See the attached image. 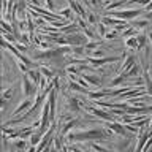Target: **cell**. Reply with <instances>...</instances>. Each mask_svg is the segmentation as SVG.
Listing matches in <instances>:
<instances>
[{"label": "cell", "mask_w": 152, "mask_h": 152, "mask_svg": "<svg viewBox=\"0 0 152 152\" xmlns=\"http://www.w3.org/2000/svg\"><path fill=\"white\" fill-rule=\"evenodd\" d=\"M66 73H68V75H78L79 73L78 65H68V66H66Z\"/></svg>", "instance_id": "cell-36"}, {"label": "cell", "mask_w": 152, "mask_h": 152, "mask_svg": "<svg viewBox=\"0 0 152 152\" xmlns=\"http://www.w3.org/2000/svg\"><path fill=\"white\" fill-rule=\"evenodd\" d=\"M149 3H151V0H128V2H127V8H132V7H135V5L138 8H140V7L146 8Z\"/></svg>", "instance_id": "cell-19"}, {"label": "cell", "mask_w": 152, "mask_h": 152, "mask_svg": "<svg viewBox=\"0 0 152 152\" xmlns=\"http://www.w3.org/2000/svg\"><path fill=\"white\" fill-rule=\"evenodd\" d=\"M43 135H45V133H43L41 130H38V132H33L32 133V136L28 138V142H30V146H38V142L41 141V138H43Z\"/></svg>", "instance_id": "cell-15"}, {"label": "cell", "mask_w": 152, "mask_h": 152, "mask_svg": "<svg viewBox=\"0 0 152 152\" xmlns=\"http://www.w3.org/2000/svg\"><path fill=\"white\" fill-rule=\"evenodd\" d=\"M68 109L71 113H79L81 111V104L78 98H68Z\"/></svg>", "instance_id": "cell-16"}, {"label": "cell", "mask_w": 152, "mask_h": 152, "mask_svg": "<svg viewBox=\"0 0 152 152\" xmlns=\"http://www.w3.org/2000/svg\"><path fill=\"white\" fill-rule=\"evenodd\" d=\"M135 64H136L135 57H133V56H125V60H124V65H122V68H121V73L125 75L127 71L130 70V68H132V66L135 65ZM121 73H119V75H121Z\"/></svg>", "instance_id": "cell-12"}, {"label": "cell", "mask_w": 152, "mask_h": 152, "mask_svg": "<svg viewBox=\"0 0 152 152\" xmlns=\"http://www.w3.org/2000/svg\"><path fill=\"white\" fill-rule=\"evenodd\" d=\"M97 30H98V33H100V35H102V37H104V35H106V26H104V24L103 22H100L98 24V26H97Z\"/></svg>", "instance_id": "cell-38"}, {"label": "cell", "mask_w": 152, "mask_h": 152, "mask_svg": "<svg viewBox=\"0 0 152 152\" xmlns=\"http://www.w3.org/2000/svg\"><path fill=\"white\" fill-rule=\"evenodd\" d=\"M142 79H144V89H146L147 95L152 97V78H151L149 71H144V73H142Z\"/></svg>", "instance_id": "cell-14"}, {"label": "cell", "mask_w": 152, "mask_h": 152, "mask_svg": "<svg viewBox=\"0 0 152 152\" xmlns=\"http://www.w3.org/2000/svg\"><path fill=\"white\" fill-rule=\"evenodd\" d=\"M32 104H33V102L32 100H28V98H26V100H22L21 103L16 106V109L13 111V117H19L21 114H24V113H27L28 109L32 108Z\"/></svg>", "instance_id": "cell-5"}, {"label": "cell", "mask_w": 152, "mask_h": 152, "mask_svg": "<svg viewBox=\"0 0 152 152\" xmlns=\"http://www.w3.org/2000/svg\"><path fill=\"white\" fill-rule=\"evenodd\" d=\"M89 111L92 113V114H95L97 117L103 119L104 122H109V121H113V116H111V113L104 111V109H102L100 106H90V108H89Z\"/></svg>", "instance_id": "cell-9"}, {"label": "cell", "mask_w": 152, "mask_h": 152, "mask_svg": "<svg viewBox=\"0 0 152 152\" xmlns=\"http://www.w3.org/2000/svg\"><path fill=\"white\" fill-rule=\"evenodd\" d=\"M117 35H119V30H109V32H106V35H104V38L106 40H114V38H117Z\"/></svg>", "instance_id": "cell-33"}, {"label": "cell", "mask_w": 152, "mask_h": 152, "mask_svg": "<svg viewBox=\"0 0 152 152\" xmlns=\"http://www.w3.org/2000/svg\"><path fill=\"white\" fill-rule=\"evenodd\" d=\"M37 87H38V84H35L33 81L28 78L27 75H24L22 76V81H21V89H22V95L26 98L28 97H33V95H37Z\"/></svg>", "instance_id": "cell-3"}, {"label": "cell", "mask_w": 152, "mask_h": 152, "mask_svg": "<svg viewBox=\"0 0 152 152\" xmlns=\"http://www.w3.org/2000/svg\"><path fill=\"white\" fill-rule=\"evenodd\" d=\"M125 79H127V76L124 75V73H121V75L117 76V78H114V79L111 81V84H109V86H111V87H114V86H121Z\"/></svg>", "instance_id": "cell-27"}, {"label": "cell", "mask_w": 152, "mask_h": 152, "mask_svg": "<svg viewBox=\"0 0 152 152\" xmlns=\"http://www.w3.org/2000/svg\"><path fill=\"white\" fill-rule=\"evenodd\" d=\"M13 146L16 147V149H19V151H26V147H27V142H26V140H14L13 141Z\"/></svg>", "instance_id": "cell-26"}, {"label": "cell", "mask_w": 152, "mask_h": 152, "mask_svg": "<svg viewBox=\"0 0 152 152\" xmlns=\"http://www.w3.org/2000/svg\"><path fill=\"white\" fill-rule=\"evenodd\" d=\"M146 10H147V11H152V0H151V3L146 7Z\"/></svg>", "instance_id": "cell-42"}, {"label": "cell", "mask_w": 152, "mask_h": 152, "mask_svg": "<svg viewBox=\"0 0 152 152\" xmlns=\"http://www.w3.org/2000/svg\"><path fill=\"white\" fill-rule=\"evenodd\" d=\"M140 73H141V66H140V64H135V65H133L132 68L125 73V76H127V79H128V78H136V76H140Z\"/></svg>", "instance_id": "cell-18"}, {"label": "cell", "mask_w": 152, "mask_h": 152, "mask_svg": "<svg viewBox=\"0 0 152 152\" xmlns=\"http://www.w3.org/2000/svg\"><path fill=\"white\" fill-rule=\"evenodd\" d=\"M121 60V57L117 56H111V57H102V59H95V57H87V62L94 66H102V65H106L109 62H117Z\"/></svg>", "instance_id": "cell-4"}, {"label": "cell", "mask_w": 152, "mask_h": 152, "mask_svg": "<svg viewBox=\"0 0 152 152\" xmlns=\"http://www.w3.org/2000/svg\"><path fill=\"white\" fill-rule=\"evenodd\" d=\"M68 37V45L71 46H86V35L84 33H71V35H66Z\"/></svg>", "instance_id": "cell-6"}, {"label": "cell", "mask_w": 152, "mask_h": 152, "mask_svg": "<svg viewBox=\"0 0 152 152\" xmlns=\"http://www.w3.org/2000/svg\"><path fill=\"white\" fill-rule=\"evenodd\" d=\"M84 79L90 84V87H100V79L95 75H84Z\"/></svg>", "instance_id": "cell-20"}, {"label": "cell", "mask_w": 152, "mask_h": 152, "mask_svg": "<svg viewBox=\"0 0 152 152\" xmlns=\"http://www.w3.org/2000/svg\"><path fill=\"white\" fill-rule=\"evenodd\" d=\"M136 35H138V28H135L133 26L125 28V32H124V38H132V37H136Z\"/></svg>", "instance_id": "cell-25"}, {"label": "cell", "mask_w": 152, "mask_h": 152, "mask_svg": "<svg viewBox=\"0 0 152 152\" xmlns=\"http://www.w3.org/2000/svg\"><path fill=\"white\" fill-rule=\"evenodd\" d=\"M138 37V35H136ZM136 37H132V38H125V46L128 49H138V40Z\"/></svg>", "instance_id": "cell-23"}, {"label": "cell", "mask_w": 152, "mask_h": 152, "mask_svg": "<svg viewBox=\"0 0 152 152\" xmlns=\"http://www.w3.org/2000/svg\"><path fill=\"white\" fill-rule=\"evenodd\" d=\"M14 94V89L13 87H10V89H7V90H3V94H2V100H5V102H7V100L11 97V95Z\"/></svg>", "instance_id": "cell-34"}, {"label": "cell", "mask_w": 152, "mask_h": 152, "mask_svg": "<svg viewBox=\"0 0 152 152\" xmlns=\"http://www.w3.org/2000/svg\"><path fill=\"white\" fill-rule=\"evenodd\" d=\"M27 76H28V78H30V79H32V81H33V83H35V84H38V83H40V79L43 78V75L40 73V70H35V68L28 70Z\"/></svg>", "instance_id": "cell-17"}, {"label": "cell", "mask_w": 152, "mask_h": 152, "mask_svg": "<svg viewBox=\"0 0 152 152\" xmlns=\"http://www.w3.org/2000/svg\"><path fill=\"white\" fill-rule=\"evenodd\" d=\"M136 40H138V49H142V48L146 46V43H147V38L144 35H138Z\"/></svg>", "instance_id": "cell-32"}, {"label": "cell", "mask_w": 152, "mask_h": 152, "mask_svg": "<svg viewBox=\"0 0 152 152\" xmlns=\"http://www.w3.org/2000/svg\"><path fill=\"white\" fill-rule=\"evenodd\" d=\"M104 127H106V128H109V130H111V132H114V133H116V135H121V136L127 135L125 125H122V124H119V122H116V121H109V122H104Z\"/></svg>", "instance_id": "cell-7"}, {"label": "cell", "mask_w": 152, "mask_h": 152, "mask_svg": "<svg viewBox=\"0 0 152 152\" xmlns=\"http://www.w3.org/2000/svg\"><path fill=\"white\" fill-rule=\"evenodd\" d=\"M149 41L152 43V33H151V35H149Z\"/></svg>", "instance_id": "cell-43"}, {"label": "cell", "mask_w": 152, "mask_h": 152, "mask_svg": "<svg viewBox=\"0 0 152 152\" xmlns=\"http://www.w3.org/2000/svg\"><path fill=\"white\" fill-rule=\"evenodd\" d=\"M104 56H106V52H104L103 49H100V48L95 49L94 52H90V57H95V59H102V57H104Z\"/></svg>", "instance_id": "cell-31"}, {"label": "cell", "mask_w": 152, "mask_h": 152, "mask_svg": "<svg viewBox=\"0 0 152 152\" xmlns=\"http://www.w3.org/2000/svg\"><path fill=\"white\" fill-rule=\"evenodd\" d=\"M149 75H152V66H151V68H149Z\"/></svg>", "instance_id": "cell-44"}, {"label": "cell", "mask_w": 152, "mask_h": 152, "mask_svg": "<svg viewBox=\"0 0 152 152\" xmlns=\"http://www.w3.org/2000/svg\"><path fill=\"white\" fill-rule=\"evenodd\" d=\"M147 24H149V21H147V19H138V21L133 22V27L140 30V28H144V27L147 26Z\"/></svg>", "instance_id": "cell-29"}, {"label": "cell", "mask_w": 152, "mask_h": 152, "mask_svg": "<svg viewBox=\"0 0 152 152\" xmlns=\"http://www.w3.org/2000/svg\"><path fill=\"white\" fill-rule=\"evenodd\" d=\"M109 94H111V90H109V89L95 90V92H92V90H90V92H89V98H90V100H102V97H108Z\"/></svg>", "instance_id": "cell-11"}, {"label": "cell", "mask_w": 152, "mask_h": 152, "mask_svg": "<svg viewBox=\"0 0 152 152\" xmlns=\"http://www.w3.org/2000/svg\"><path fill=\"white\" fill-rule=\"evenodd\" d=\"M122 5H127V0H117V2H113L111 5H108L106 7V10H116V8H119V7H122Z\"/></svg>", "instance_id": "cell-30"}, {"label": "cell", "mask_w": 152, "mask_h": 152, "mask_svg": "<svg viewBox=\"0 0 152 152\" xmlns=\"http://www.w3.org/2000/svg\"><path fill=\"white\" fill-rule=\"evenodd\" d=\"M92 149H94L95 152H109V151L106 149V147H102V146L95 144V142H94V144H92Z\"/></svg>", "instance_id": "cell-39"}, {"label": "cell", "mask_w": 152, "mask_h": 152, "mask_svg": "<svg viewBox=\"0 0 152 152\" xmlns=\"http://www.w3.org/2000/svg\"><path fill=\"white\" fill-rule=\"evenodd\" d=\"M141 13H142L141 8H125V10H113V11L106 13V16L124 19V21H132V19H136Z\"/></svg>", "instance_id": "cell-2"}, {"label": "cell", "mask_w": 152, "mask_h": 152, "mask_svg": "<svg viewBox=\"0 0 152 152\" xmlns=\"http://www.w3.org/2000/svg\"><path fill=\"white\" fill-rule=\"evenodd\" d=\"M127 152H135V151H127Z\"/></svg>", "instance_id": "cell-45"}, {"label": "cell", "mask_w": 152, "mask_h": 152, "mask_svg": "<svg viewBox=\"0 0 152 152\" xmlns=\"http://www.w3.org/2000/svg\"><path fill=\"white\" fill-rule=\"evenodd\" d=\"M60 32L64 33V35H71V33H76V32H78V26H76V24H68V26H64V27H62Z\"/></svg>", "instance_id": "cell-21"}, {"label": "cell", "mask_w": 152, "mask_h": 152, "mask_svg": "<svg viewBox=\"0 0 152 152\" xmlns=\"http://www.w3.org/2000/svg\"><path fill=\"white\" fill-rule=\"evenodd\" d=\"M84 51H86V48L84 46H73V54L75 56H78V57H81L84 54Z\"/></svg>", "instance_id": "cell-35"}, {"label": "cell", "mask_w": 152, "mask_h": 152, "mask_svg": "<svg viewBox=\"0 0 152 152\" xmlns=\"http://www.w3.org/2000/svg\"><path fill=\"white\" fill-rule=\"evenodd\" d=\"M113 133L106 127H95L90 130H81V132H73L68 133L66 138L70 141H106L111 140Z\"/></svg>", "instance_id": "cell-1"}, {"label": "cell", "mask_w": 152, "mask_h": 152, "mask_svg": "<svg viewBox=\"0 0 152 152\" xmlns=\"http://www.w3.org/2000/svg\"><path fill=\"white\" fill-rule=\"evenodd\" d=\"M83 32H84V35H86V37H89V40H92V38H95V33H94L92 30H90L89 27H86Z\"/></svg>", "instance_id": "cell-40"}, {"label": "cell", "mask_w": 152, "mask_h": 152, "mask_svg": "<svg viewBox=\"0 0 152 152\" xmlns=\"http://www.w3.org/2000/svg\"><path fill=\"white\" fill-rule=\"evenodd\" d=\"M79 125V121H76V119H71V121H68L64 125V128H62V132H60V135L62 136H66L70 133V130H73L75 127H78Z\"/></svg>", "instance_id": "cell-13"}, {"label": "cell", "mask_w": 152, "mask_h": 152, "mask_svg": "<svg viewBox=\"0 0 152 152\" xmlns=\"http://www.w3.org/2000/svg\"><path fill=\"white\" fill-rule=\"evenodd\" d=\"M84 48H86V51H87V52H94L95 49H98V48H100V43L98 41H89Z\"/></svg>", "instance_id": "cell-28"}, {"label": "cell", "mask_w": 152, "mask_h": 152, "mask_svg": "<svg viewBox=\"0 0 152 152\" xmlns=\"http://www.w3.org/2000/svg\"><path fill=\"white\" fill-rule=\"evenodd\" d=\"M73 10H71L70 7H66V8H62L60 10V16L64 18V19H73Z\"/></svg>", "instance_id": "cell-24"}, {"label": "cell", "mask_w": 152, "mask_h": 152, "mask_svg": "<svg viewBox=\"0 0 152 152\" xmlns=\"http://www.w3.org/2000/svg\"><path fill=\"white\" fill-rule=\"evenodd\" d=\"M152 136V132H140V138H138V142H136V146H135V152H142V149H144V146H146V142L147 140Z\"/></svg>", "instance_id": "cell-8"}, {"label": "cell", "mask_w": 152, "mask_h": 152, "mask_svg": "<svg viewBox=\"0 0 152 152\" xmlns=\"http://www.w3.org/2000/svg\"><path fill=\"white\" fill-rule=\"evenodd\" d=\"M40 73L45 76V78H48V79H52L54 78V71H52L51 68H48V66H45V65H40Z\"/></svg>", "instance_id": "cell-22"}, {"label": "cell", "mask_w": 152, "mask_h": 152, "mask_svg": "<svg viewBox=\"0 0 152 152\" xmlns=\"http://www.w3.org/2000/svg\"><path fill=\"white\" fill-rule=\"evenodd\" d=\"M45 7H46L48 11H52V10H54V2H52V0H45Z\"/></svg>", "instance_id": "cell-41"}, {"label": "cell", "mask_w": 152, "mask_h": 152, "mask_svg": "<svg viewBox=\"0 0 152 152\" xmlns=\"http://www.w3.org/2000/svg\"><path fill=\"white\" fill-rule=\"evenodd\" d=\"M86 21H87L89 26H94V24L97 22V18H95V14H94V13H89V14H87V18H86Z\"/></svg>", "instance_id": "cell-37"}, {"label": "cell", "mask_w": 152, "mask_h": 152, "mask_svg": "<svg viewBox=\"0 0 152 152\" xmlns=\"http://www.w3.org/2000/svg\"><path fill=\"white\" fill-rule=\"evenodd\" d=\"M68 5H70V8L73 10L75 13H78V18H83V19L87 18V14H86L84 8L81 7V5H79L78 2H76V0H68Z\"/></svg>", "instance_id": "cell-10"}]
</instances>
